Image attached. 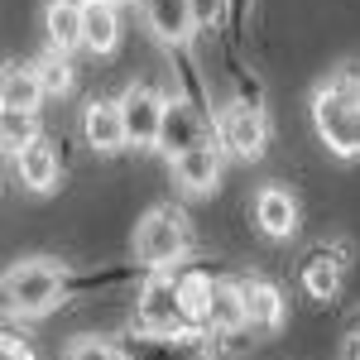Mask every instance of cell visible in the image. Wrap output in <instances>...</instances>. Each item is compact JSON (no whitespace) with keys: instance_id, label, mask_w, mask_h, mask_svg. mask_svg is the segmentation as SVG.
I'll use <instances>...</instances> for the list:
<instances>
[{"instance_id":"obj_1","label":"cell","mask_w":360,"mask_h":360,"mask_svg":"<svg viewBox=\"0 0 360 360\" xmlns=\"http://www.w3.org/2000/svg\"><path fill=\"white\" fill-rule=\"evenodd\" d=\"M63 293H68V269L53 259H25L5 269V307L15 317H44L63 303Z\"/></svg>"},{"instance_id":"obj_2","label":"cell","mask_w":360,"mask_h":360,"mask_svg":"<svg viewBox=\"0 0 360 360\" xmlns=\"http://www.w3.org/2000/svg\"><path fill=\"white\" fill-rule=\"evenodd\" d=\"M193 250V236H188V217L178 207H154L135 231V259L149 269V274H168L183 255Z\"/></svg>"},{"instance_id":"obj_3","label":"cell","mask_w":360,"mask_h":360,"mask_svg":"<svg viewBox=\"0 0 360 360\" xmlns=\"http://www.w3.org/2000/svg\"><path fill=\"white\" fill-rule=\"evenodd\" d=\"M312 125H317V135L322 144L341 154V159H360V101L356 96H346V91H317L312 96Z\"/></svg>"},{"instance_id":"obj_4","label":"cell","mask_w":360,"mask_h":360,"mask_svg":"<svg viewBox=\"0 0 360 360\" xmlns=\"http://www.w3.org/2000/svg\"><path fill=\"white\" fill-rule=\"evenodd\" d=\"M135 322L149 336H173V332H193L188 312H183V288L178 274H149V283L135 298Z\"/></svg>"},{"instance_id":"obj_5","label":"cell","mask_w":360,"mask_h":360,"mask_svg":"<svg viewBox=\"0 0 360 360\" xmlns=\"http://www.w3.org/2000/svg\"><path fill=\"white\" fill-rule=\"evenodd\" d=\"M217 135H221V149L231 159H259L264 149H269V120L259 106H231L221 115V125H217Z\"/></svg>"},{"instance_id":"obj_6","label":"cell","mask_w":360,"mask_h":360,"mask_svg":"<svg viewBox=\"0 0 360 360\" xmlns=\"http://www.w3.org/2000/svg\"><path fill=\"white\" fill-rule=\"evenodd\" d=\"M120 111H125V130H130V144L139 149H154L159 135H164V111L168 101L154 91V86H130L120 96Z\"/></svg>"},{"instance_id":"obj_7","label":"cell","mask_w":360,"mask_h":360,"mask_svg":"<svg viewBox=\"0 0 360 360\" xmlns=\"http://www.w3.org/2000/svg\"><path fill=\"white\" fill-rule=\"evenodd\" d=\"M125 360H217V351L202 341V332H173V336L139 332L125 341Z\"/></svg>"},{"instance_id":"obj_8","label":"cell","mask_w":360,"mask_h":360,"mask_svg":"<svg viewBox=\"0 0 360 360\" xmlns=\"http://www.w3.org/2000/svg\"><path fill=\"white\" fill-rule=\"evenodd\" d=\"M82 135L91 149H101V154H115V149H125L130 144V130H125V111H120V101H91L82 115Z\"/></svg>"},{"instance_id":"obj_9","label":"cell","mask_w":360,"mask_h":360,"mask_svg":"<svg viewBox=\"0 0 360 360\" xmlns=\"http://www.w3.org/2000/svg\"><path fill=\"white\" fill-rule=\"evenodd\" d=\"M202 144H212V139H207V120H202L193 106H183V101H168L159 149H168V159H178V154H188V149H202Z\"/></svg>"},{"instance_id":"obj_10","label":"cell","mask_w":360,"mask_h":360,"mask_svg":"<svg viewBox=\"0 0 360 360\" xmlns=\"http://www.w3.org/2000/svg\"><path fill=\"white\" fill-rule=\"evenodd\" d=\"M173 178L183 183V193H217L221 183V144H202L173 159Z\"/></svg>"},{"instance_id":"obj_11","label":"cell","mask_w":360,"mask_h":360,"mask_svg":"<svg viewBox=\"0 0 360 360\" xmlns=\"http://www.w3.org/2000/svg\"><path fill=\"white\" fill-rule=\"evenodd\" d=\"M255 221L269 240H288V236H298V202L283 188H264L255 197Z\"/></svg>"},{"instance_id":"obj_12","label":"cell","mask_w":360,"mask_h":360,"mask_svg":"<svg viewBox=\"0 0 360 360\" xmlns=\"http://www.w3.org/2000/svg\"><path fill=\"white\" fill-rule=\"evenodd\" d=\"M240 298H245V317L250 327H259V332H278L283 327V293H278L269 278H240Z\"/></svg>"},{"instance_id":"obj_13","label":"cell","mask_w":360,"mask_h":360,"mask_svg":"<svg viewBox=\"0 0 360 360\" xmlns=\"http://www.w3.org/2000/svg\"><path fill=\"white\" fill-rule=\"evenodd\" d=\"M120 44V10L115 0H82V49L111 53Z\"/></svg>"},{"instance_id":"obj_14","label":"cell","mask_w":360,"mask_h":360,"mask_svg":"<svg viewBox=\"0 0 360 360\" xmlns=\"http://www.w3.org/2000/svg\"><path fill=\"white\" fill-rule=\"evenodd\" d=\"M144 20L164 44H183L197 25V5L193 0H144Z\"/></svg>"},{"instance_id":"obj_15","label":"cell","mask_w":360,"mask_h":360,"mask_svg":"<svg viewBox=\"0 0 360 360\" xmlns=\"http://www.w3.org/2000/svg\"><path fill=\"white\" fill-rule=\"evenodd\" d=\"M44 34H49V49H58V53L82 49V0H49Z\"/></svg>"},{"instance_id":"obj_16","label":"cell","mask_w":360,"mask_h":360,"mask_svg":"<svg viewBox=\"0 0 360 360\" xmlns=\"http://www.w3.org/2000/svg\"><path fill=\"white\" fill-rule=\"evenodd\" d=\"M202 327L217 332V336H236L240 327H250L240 283H217V288H212V307H207V322H202Z\"/></svg>"},{"instance_id":"obj_17","label":"cell","mask_w":360,"mask_h":360,"mask_svg":"<svg viewBox=\"0 0 360 360\" xmlns=\"http://www.w3.org/2000/svg\"><path fill=\"white\" fill-rule=\"evenodd\" d=\"M44 96H49V91L39 82L34 63H29V68H20V63L5 68V77H0V101H5V111H39Z\"/></svg>"},{"instance_id":"obj_18","label":"cell","mask_w":360,"mask_h":360,"mask_svg":"<svg viewBox=\"0 0 360 360\" xmlns=\"http://www.w3.org/2000/svg\"><path fill=\"white\" fill-rule=\"evenodd\" d=\"M15 168H20V183H25L29 193H49V188H58V149L49 144V139H39V144H29L25 154L15 159Z\"/></svg>"},{"instance_id":"obj_19","label":"cell","mask_w":360,"mask_h":360,"mask_svg":"<svg viewBox=\"0 0 360 360\" xmlns=\"http://www.w3.org/2000/svg\"><path fill=\"white\" fill-rule=\"evenodd\" d=\"M341 250H312L303 259V288H307V298H336V283H341V264L346 259H336Z\"/></svg>"},{"instance_id":"obj_20","label":"cell","mask_w":360,"mask_h":360,"mask_svg":"<svg viewBox=\"0 0 360 360\" xmlns=\"http://www.w3.org/2000/svg\"><path fill=\"white\" fill-rule=\"evenodd\" d=\"M39 120L34 111H0V144H5V154L10 159H20L29 144H39Z\"/></svg>"},{"instance_id":"obj_21","label":"cell","mask_w":360,"mask_h":360,"mask_svg":"<svg viewBox=\"0 0 360 360\" xmlns=\"http://www.w3.org/2000/svg\"><path fill=\"white\" fill-rule=\"evenodd\" d=\"M178 288H183V312H188V322L202 327L207 322V307H212V278L207 274H178Z\"/></svg>"},{"instance_id":"obj_22","label":"cell","mask_w":360,"mask_h":360,"mask_svg":"<svg viewBox=\"0 0 360 360\" xmlns=\"http://www.w3.org/2000/svg\"><path fill=\"white\" fill-rule=\"evenodd\" d=\"M34 72H39V82H44V91H68L72 86V63H68V53H58V49H49V53L34 63Z\"/></svg>"},{"instance_id":"obj_23","label":"cell","mask_w":360,"mask_h":360,"mask_svg":"<svg viewBox=\"0 0 360 360\" xmlns=\"http://www.w3.org/2000/svg\"><path fill=\"white\" fill-rule=\"evenodd\" d=\"M68 360H125V346L101 341V336H77L68 346Z\"/></svg>"},{"instance_id":"obj_24","label":"cell","mask_w":360,"mask_h":360,"mask_svg":"<svg viewBox=\"0 0 360 360\" xmlns=\"http://www.w3.org/2000/svg\"><path fill=\"white\" fill-rule=\"evenodd\" d=\"M332 86H336V91H346V96H356V101H360V63H346V68H341V72L332 77Z\"/></svg>"},{"instance_id":"obj_25","label":"cell","mask_w":360,"mask_h":360,"mask_svg":"<svg viewBox=\"0 0 360 360\" xmlns=\"http://www.w3.org/2000/svg\"><path fill=\"white\" fill-rule=\"evenodd\" d=\"M0 360H34V351H29L20 336H5L0 341Z\"/></svg>"},{"instance_id":"obj_26","label":"cell","mask_w":360,"mask_h":360,"mask_svg":"<svg viewBox=\"0 0 360 360\" xmlns=\"http://www.w3.org/2000/svg\"><path fill=\"white\" fill-rule=\"evenodd\" d=\"M341 360H360V332L346 336V346H341Z\"/></svg>"}]
</instances>
